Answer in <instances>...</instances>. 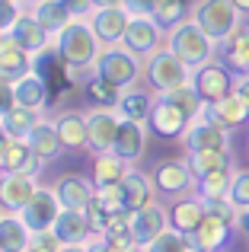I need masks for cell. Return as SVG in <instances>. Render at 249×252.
Instances as JSON below:
<instances>
[{
	"label": "cell",
	"instance_id": "obj_1",
	"mask_svg": "<svg viewBox=\"0 0 249 252\" xmlns=\"http://www.w3.org/2000/svg\"><path fill=\"white\" fill-rule=\"evenodd\" d=\"M99 51H102V42L96 38L87 16H74L55 35V55L61 58L64 70H83V74H90L96 67Z\"/></svg>",
	"mask_w": 249,
	"mask_h": 252
},
{
	"label": "cell",
	"instance_id": "obj_2",
	"mask_svg": "<svg viewBox=\"0 0 249 252\" xmlns=\"http://www.w3.org/2000/svg\"><path fill=\"white\" fill-rule=\"evenodd\" d=\"M166 45L176 51L179 61H186L188 70H195V67H201L205 61L218 58V42H214V38L208 35L192 16H188L186 23H179L176 29L166 32Z\"/></svg>",
	"mask_w": 249,
	"mask_h": 252
},
{
	"label": "cell",
	"instance_id": "obj_3",
	"mask_svg": "<svg viewBox=\"0 0 249 252\" xmlns=\"http://www.w3.org/2000/svg\"><path fill=\"white\" fill-rule=\"evenodd\" d=\"M192 19L218 45H224L227 38L246 23V16L237 10L233 0H195V3H192Z\"/></svg>",
	"mask_w": 249,
	"mask_h": 252
},
{
	"label": "cell",
	"instance_id": "obj_4",
	"mask_svg": "<svg viewBox=\"0 0 249 252\" xmlns=\"http://www.w3.org/2000/svg\"><path fill=\"white\" fill-rule=\"evenodd\" d=\"M96 74L109 80L115 90H128V86L141 83L144 77V58L128 51L124 45H102L99 58H96Z\"/></svg>",
	"mask_w": 249,
	"mask_h": 252
},
{
	"label": "cell",
	"instance_id": "obj_5",
	"mask_svg": "<svg viewBox=\"0 0 249 252\" xmlns=\"http://www.w3.org/2000/svg\"><path fill=\"white\" fill-rule=\"evenodd\" d=\"M188 77H192V70L186 67V61H179L176 58V51L169 48V45H163V48H156L154 55L144 58V86H150V90L160 96V93L173 90V86H182L188 83Z\"/></svg>",
	"mask_w": 249,
	"mask_h": 252
},
{
	"label": "cell",
	"instance_id": "obj_6",
	"mask_svg": "<svg viewBox=\"0 0 249 252\" xmlns=\"http://www.w3.org/2000/svg\"><path fill=\"white\" fill-rule=\"evenodd\" d=\"M188 83L195 86V93H198L201 102L214 105V102H220L224 96H230V93L237 90V74H233L220 58H211V61H205L201 67L192 70Z\"/></svg>",
	"mask_w": 249,
	"mask_h": 252
},
{
	"label": "cell",
	"instance_id": "obj_7",
	"mask_svg": "<svg viewBox=\"0 0 249 252\" xmlns=\"http://www.w3.org/2000/svg\"><path fill=\"white\" fill-rule=\"evenodd\" d=\"M182 147H186V154H192V150H233V131L224 128L205 109L188 122L186 134H182Z\"/></svg>",
	"mask_w": 249,
	"mask_h": 252
},
{
	"label": "cell",
	"instance_id": "obj_8",
	"mask_svg": "<svg viewBox=\"0 0 249 252\" xmlns=\"http://www.w3.org/2000/svg\"><path fill=\"white\" fill-rule=\"evenodd\" d=\"M122 45L128 51H134L137 58H147V55H154L156 48L166 45V29L156 23L154 13H134V16L128 19V29H124Z\"/></svg>",
	"mask_w": 249,
	"mask_h": 252
},
{
	"label": "cell",
	"instance_id": "obj_9",
	"mask_svg": "<svg viewBox=\"0 0 249 252\" xmlns=\"http://www.w3.org/2000/svg\"><path fill=\"white\" fill-rule=\"evenodd\" d=\"M150 179L156 185L160 201H173V198H182V195L195 191V176L186 160H160L154 166V172H150Z\"/></svg>",
	"mask_w": 249,
	"mask_h": 252
},
{
	"label": "cell",
	"instance_id": "obj_10",
	"mask_svg": "<svg viewBox=\"0 0 249 252\" xmlns=\"http://www.w3.org/2000/svg\"><path fill=\"white\" fill-rule=\"evenodd\" d=\"M122 115L115 105H96L87 109V128H90V154H102V150H112L115 134H119Z\"/></svg>",
	"mask_w": 249,
	"mask_h": 252
},
{
	"label": "cell",
	"instance_id": "obj_11",
	"mask_svg": "<svg viewBox=\"0 0 249 252\" xmlns=\"http://www.w3.org/2000/svg\"><path fill=\"white\" fill-rule=\"evenodd\" d=\"M6 35H10L16 45H23L32 58H42L45 51H55V35L38 23L32 10H23V16L13 23V29L6 32Z\"/></svg>",
	"mask_w": 249,
	"mask_h": 252
},
{
	"label": "cell",
	"instance_id": "obj_12",
	"mask_svg": "<svg viewBox=\"0 0 249 252\" xmlns=\"http://www.w3.org/2000/svg\"><path fill=\"white\" fill-rule=\"evenodd\" d=\"M233 236H237V223L220 220V217H214V214H205V220L188 236V243L198 252H227L233 246Z\"/></svg>",
	"mask_w": 249,
	"mask_h": 252
},
{
	"label": "cell",
	"instance_id": "obj_13",
	"mask_svg": "<svg viewBox=\"0 0 249 252\" xmlns=\"http://www.w3.org/2000/svg\"><path fill=\"white\" fill-rule=\"evenodd\" d=\"M38 185H42L38 176H29V172H0V208L19 214L32 201Z\"/></svg>",
	"mask_w": 249,
	"mask_h": 252
},
{
	"label": "cell",
	"instance_id": "obj_14",
	"mask_svg": "<svg viewBox=\"0 0 249 252\" xmlns=\"http://www.w3.org/2000/svg\"><path fill=\"white\" fill-rule=\"evenodd\" d=\"M19 214H23V220L29 223L32 233H45V230L55 227L58 214H61V201H58V195H55L51 185H38V191L32 195V201L26 204Z\"/></svg>",
	"mask_w": 249,
	"mask_h": 252
},
{
	"label": "cell",
	"instance_id": "obj_15",
	"mask_svg": "<svg viewBox=\"0 0 249 252\" xmlns=\"http://www.w3.org/2000/svg\"><path fill=\"white\" fill-rule=\"evenodd\" d=\"M188 122H192V118H188L186 112H179L176 105L163 102V99L156 96V105L147 118V131H150V137H160V141H182Z\"/></svg>",
	"mask_w": 249,
	"mask_h": 252
},
{
	"label": "cell",
	"instance_id": "obj_16",
	"mask_svg": "<svg viewBox=\"0 0 249 252\" xmlns=\"http://www.w3.org/2000/svg\"><path fill=\"white\" fill-rule=\"evenodd\" d=\"M147 141H150V131L144 122H131V118H122L119 125V134H115V144H112V154H119L124 163L137 166L147 154Z\"/></svg>",
	"mask_w": 249,
	"mask_h": 252
},
{
	"label": "cell",
	"instance_id": "obj_17",
	"mask_svg": "<svg viewBox=\"0 0 249 252\" xmlns=\"http://www.w3.org/2000/svg\"><path fill=\"white\" fill-rule=\"evenodd\" d=\"M87 19H90V26H93L96 38H99L102 45H122L131 13L124 10L122 3H115V6H96Z\"/></svg>",
	"mask_w": 249,
	"mask_h": 252
},
{
	"label": "cell",
	"instance_id": "obj_18",
	"mask_svg": "<svg viewBox=\"0 0 249 252\" xmlns=\"http://www.w3.org/2000/svg\"><path fill=\"white\" fill-rule=\"evenodd\" d=\"M55 236L61 240V246H87L93 240V227H90V217L83 208H61L55 220Z\"/></svg>",
	"mask_w": 249,
	"mask_h": 252
},
{
	"label": "cell",
	"instance_id": "obj_19",
	"mask_svg": "<svg viewBox=\"0 0 249 252\" xmlns=\"http://www.w3.org/2000/svg\"><path fill=\"white\" fill-rule=\"evenodd\" d=\"M208 208L205 201H201L198 195H182V198H173V201H166V217H169V227L179 230V233L192 236L195 230H198V223L205 220Z\"/></svg>",
	"mask_w": 249,
	"mask_h": 252
},
{
	"label": "cell",
	"instance_id": "obj_20",
	"mask_svg": "<svg viewBox=\"0 0 249 252\" xmlns=\"http://www.w3.org/2000/svg\"><path fill=\"white\" fill-rule=\"evenodd\" d=\"M55 195L61 201V208H87L96 195V185L90 176H80V172H64V176L55 179Z\"/></svg>",
	"mask_w": 249,
	"mask_h": 252
},
{
	"label": "cell",
	"instance_id": "obj_21",
	"mask_svg": "<svg viewBox=\"0 0 249 252\" xmlns=\"http://www.w3.org/2000/svg\"><path fill=\"white\" fill-rule=\"evenodd\" d=\"M55 128L61 137L64 150H87L90 147V128H87V112L83 109H64L55 115Z\"/></svg>",
	"mask_w": 249,
	"mask_h": 252
},
{
	"label": "cell",
	"instance_id": "obj_22",
	"mask_svg": "<svg viewBox=\"0 0 249 252\" xmlns=\"http://www.w3.org/2000/svg\"><path fill=\"white\" fill-rule=\"evenodd\" d=\"M166 227H169V217H166V204L163 201H154L141 211H131V236H134L137 246L160 236Z\"/></svg>",
	"mask_w": 249,
	"mask_h": 252
},
{
	"label": "cell",
	"instance_id": "obj_23",
	"mask_svg": "<svg viewBox=\"0 0 249 252\" xmlns=\"http://www.w3.org/2000/svg\"><path fill=\"white\" fill-rule=\"evenodd\" d=\"M45 166H48V163L38 160L26 137H13V141L6 144L3 157H0V172H29V176H42Z\"/></svg>",
	"mask_w": 249,
	"mask_h": 252
},
{
	"label": "cell",
	"instance_id": "obj_24",
	"mask_svg": "<svg viewBox=\"0 0 249 252\" xmlns=\"http://www.w3.org/2000/svg\"><path fill=\"white\" fill-rule=\"evenodd\" d=\"M122 191H124V208L128 211H141V208H147V204L160 201L154 179H150L144 169H137V166H131L128 176L122 179Z\"/></svg>",
	"mask_w": 249,
	"mask_h": 252
},
{
	"label": "cell",
	"instance_id": "obj_25",
	"mask_svg": "<svg viewBox=\"0 0 249 252\" xmlns=\"http://www.w3.org/2000/svg\"><path fill=\"white\" fill-rule=\"evenodd\" d=\"M156 105V93L150 90V86H128V90L119 93V102H115V109H119L122 118H131V122H144L147 125L150 112H154Z\"/></svg>",
	"mask_w": 249,
	"mask_h": 252
},
{
	"label": "cell",
	"instance_id": "obj_26",
	"mask_svg": "<svg viewBox=\"0 0 249 252\" xmlns=\"http://www.w3.org/2000/svg\"><path fill=\"white\" fill-rule=\"evenodd\" d=\"M35 61L38 58H32L29 51H26L23 45H16L10 35H0V77L19 80L23 74L35 70Z\"/></svg>",
	"mask_w": 249,
	"mask_h": 252
},
{
	"label": "cell",
	"instance_id": "obj_27",
	"mask_svg": "<svg viewBox=\"0 0 249 252\" xmlns=\"http://www.w3.org/2000/svg\"><path fill=\"white\" fill-rule=\"evenodd\" d=\"M32 240H35V233L23 220V214H10V211L0 214V246H3V252H29Z\"/></svg>",
	"mask_w": 249,
	"mask_h": 252
},
{
	"label": "cell",
	"instance_id": "obj_28",
	"mask_svg": "<svg viewBox=\"0 0 249 252\" xmlns=\"http://www.w3.org/2000/svg\"><path fill=\"white\" fill-rule=\"evenodd\" d=\"M218 58L233 74H249V23H243L224 45H218Z\"/></svg>",
	"mask_w": 249,
	"mask_h": 252
},
{
	"label": "cell",
	"instance_id": "obj_29",
	"mask_svg": "<svg viewBox=\"0 0 249 252\" xmlns=\"http://www.w3.org/2000/svg\"><path fill=\"white\" fill-rule=\"evenodd\" d=\"M26 141H29V147L35 150L38 160H45V163L58 160V157L64 154V144H61V137H58L55 118H42V122L29 131V137H26Z\"/></svg>",
	"mask_w": 249,
	"mask_h": 252
},
{
	"label": "cell",
	"instance_id": "obj_30",
	"mask_svg": "<svg viewBox=\"0 0 249 252\" xmlns=\"http://www.w3.org/2000/svg\"><path fill=\"white\" fill-rule=\"evenodd\" d=\"M205 109L211 112V115L218 118L224 128H230V131H240V128H246V125H249V102L240 96L237 90H233L230 96H224L220 102L205 105Z\"/></svg>",
	"mask_w": 249,
	"mask_h": 252
},
{
	"label": "cell",
	"instance_id": "obj_31",
	"mask_svg": "<svg viewBox=\"0 0 249 252\" xmlns=\"http://www.w3.org/2000/svg\"><path fill=\"white\" fill-rule=\"evenodd\" d=\"M128 169H131V163H124L119 154L102 150V154H93V172H90V179H93L96 189H106V185H119L128 176Z\"/></svg>",
	"mask_w": 249,
	"mask_h": 252
},
{
	"label": "cell",
	"instance_id": "obj_32",
	"mask_svg": "<svg viewBox=\"0 0 249 252\" xmlns=\"http://www.w3.org/2000/svg\"><path fill=\"white\" fill-rule=\"evenodd\" d=\"M13 93H16V105H26V109H45L48 105V83L38 70H29L19 80H13Z\"/></svg>",
	"mask_w": 249,
	"mask_h": 252
},
{
	"label": "cell",
	"instance_id": "obj_33",
	"mask_svg": "<svg viewBox=\"0 0 249 252\" xmlns=\"http://www.w3.org/2000/svg\"><path fill=\"white\" fill-rule=\"evenodd\" d=\"M233 172H237V166H224V169H214V172H205V176H198V179H195V195H198L201 201L230 198Z\"/></svg>",
	"mask_w": 249,
	"mask_h": 252
},
{
	"label": "cell",
	"instance_id": "obj_34",
	"mask_svg": "<svg viewBox=\"0 0 249 252\" xmlns=\"http://www.w3.org/2000/svg\"><path fill=\"white\" fill-rule=\"evenodd\" d=\"M29 10L35 13V19L51 32V35H58V32L74 19V13H70V6L64 3V0H38V3H32Z\"/></svg>",
	"mask_w": 249,
	"mask_h": 252
},
{
	"label": "cell",
	"instance_id": "obj_35",
	"mask_svg": "<svg viewBox=\"0 0 249 252\" xmlns=\"http://www.w3.org/2000/svg\"><path fill=\"white\" fill-rule=\"evenodd\" d=\"M186 163L195 179L205 176V172L224 169V166H237L233 163V150H192V154H186Z\"/></svg>",
	"mask_w": 249,
	"mask_h": 252
},
{
	"label": "cell",
	"instance_id": "obj_36",
	"mask_svg": "<svg viewBox=\"0 0 249 252\" xmlns=\"http://www.w3.org/2000/svg\"><path fill=\"white\" fill-rule=\"evenodd\" d=\"M80 86H83V99L90 102V109H96V105H115L119 102V93H122V90H115L109 80H102L96 70H90Z\"/></svg>",
	"mask_w": 249,
	"mask_h": 252
},
{
	"label": "cell",
	"instance_id": "obj_37",
	"mask_svg": "<svg viewBox=\"0 0 249 252\" xmlns=\"http://www.w3.org/2000/svg\"><path fill=\"white\" fill-rule=\"evenodd\" d=\"M42 109H26V105H13L3 115V128L10 137H29V131L42 122Z\"/></svg>",
	"mask_w": 249,
	"mask_h": 252
},
{
	"label": "cell",
	"instance_id": "obj_38",
	"mask_svg": "<svg viewBox=\"0 0 249 252\" xmlns=\"http://www.w3.org/2000/svg\"><path fill=\"white\" fill-rule=\"evenodd\" d=\"M160 99H163V102H169V105H176L179 112H186L188 118H195V115H201V112H205V102L198 99V93H195L192 83L173 86V90L160 93Z\"/></svg>",
	"mask_w": 249,
	"mask_h": 252
},
{
	"label": "cell",
	"instance_id": "obj_39",
	"mask_svg": "<svg viewBox=\"0 0 249 252\" xmlns=\"http://www.w3.org/2000/svg\"><path fill=\"white\" fill-rule=\"evenodd\" d=\"M192 3L195 0H156L154 16H156V23L169 32V29H176L179 23H186V19L192 16Z\"/></svg>",
	"mask_w": 249,
	"mask_h": 252
},
{
	"label": "cell",
	"instance_id": "obj_40",
	"mask_svg": "<svg viewBox=\"0 0 249 252\" xmlns=\"http://www.w3.org/2000/svg\"><path fill=\"white\" fill-rule=\"evenodd\" d=\"M186 249H192L188 236L179 233V230H173V227H166L160 236H154L150 243L141 246V252H186Z\"/></svg>",
	"mask_w": 249,
	"mask_h": 252
},
{
	"label": "cell",
	"instance_id": "obj_41",
	"mask_svg": "<svg viewBox=\"0 0 249 252\" xmlns=\"http://www.w3.org/2000/svg\"><path fill=\"white\" fill-rule=\"evenodd\" d=\"M230 201L237 211L249 208V169H237L233 172V185H230Z\"/></svg>",
	"mask_w": 249,
	"mask_h": 252
},
{
	"label": "cell",
	"instance_id": "obj_42",
	"mask_svg": "<svg viewBox=\"0 0 249 252\" xmlns=\"http://www.w3.org/2000/svg\"><path fill=\"white\" fill-rule=\"evenodd\" d=\"M83 211H87V217H90V227H93V233L102 236V230H106V223H109V217H112V211H109L106 204L99 201V195H93V201H90Z\"/></svg>",
	"mask_w": 249,
	"mask_h": 252
},
{
	"label": "cell",
	"instance_id": "obj_43",
	"mask_svg": "<svg viewBox=\"0 0 249 252\" xmlns=\"http://www.w3.org/2000/svg\"><path fill=\"white\" fill-rule=\"evenodd\" d=\"M23 10H26V6L19 3V0H0V32H3V35L13 29L16 19L23 16Z\"/></svg>",
	"mask_w": 249,
	"mask_h": 252
},
{
	"label": "cell",
	"instance_id": "obj_44",
	"mask_svg": "<svg viewBox=\"0 0 249 252\" xmlns=\"http://www.w3.org/2000/svg\"><path fill=\"white\" fill-rule=\"evenodd\" d=\"M205 208H208V214L220 217V220L237 223V214H240V211L233 208V201H230V198H214V201H205Z\"/></svg>",
	"mask_w": 249,
	"mask_h": 252
},
{
	"label": "cell",
	"instance_id": "obj_45",
	"mask_svg": "<svg viewBox=\"0 0 249 252\" xmlns=\"http://www.w3.org/2000/svg\"><path fill=\"white\" fill-rule=\"evenodd\" d=\"M99 201L106 204L109 211H122L124 208V191H122V182L119 185H106V189H96Z\"/></svg>",
	"mask_w": 249,
	"mask_h": 252
},
{
	"label": "cell",
	"instance_id": "obj_46",
	"mask_svg": "<svg viewBox=\"0 0 249 252\" xmlns=\"http://www.w3.org/2000/svg\"><path fill=\"white\" fill-rule=\"evenodd\" d=\"M61 240L55 236V230H45V233H35V240H32V249L29 252H61Z\"/></svg>",
	"mask_w": 249,
	"mask_h": 252
},
{
	"label": "cell",
	"instance_id": "obj_47",
	"mask_svg": "<svg viewBox=\"0 0 249 252\" xmlns=\"http://www.w3.org/2000/svg\"><path fill=\"white\" fill-rule=\"evenodd\" d=\"M16 105V93H13V80H6V77H0V118L6 115V112Z\"/></svg>",
	"mask_w": 249,
	"mask_h": 252
},
{
	"label": "cell",
	"instance_id": "obj_48",
	"mask_svg": "<svg viewBox=\"0 0 249 252\" xmlns=\"http://www.w3.org/2000/svg\"><path fill=\"white\" fill-rule=\"evenodd\" d=\"M122 6L134 16V13H154L156 0H122Z\"/></svg>",
	"mask_w": 249,
	"mask_h": 252
},
{
	"label": "cell",
	"instance_id": "obj_49",
	"mask_svg": "<svg viewBox=\"0 0 249 252\" xmlns=\"http://www.w3.org/2000/svg\"><path fill=\"white\" fill-rule=\"evenodd\" d=\"M64 3L70 6L74 16H90V13H93V0H64Z\"/></svg>",
	"mask_w": 249,
	"mask_h": 252
},
{
	"label": "cell",
	"instance_id": "obj_50",
	"mask_svg": "<svg viewBox=\"0 0 249 252\" xmlns=\"http://www.w3.org/2000/svg\"><path fill=\"white\" fill-rule=\"evenodd\" d=\"M237 233H240V236H246V240H249V208H246V211H240V214H237Z\"/></svg>",
	"mask_w": 249,
	"mask_h": 252
},
{
	"label": "cell",
	"instance_id": "obj_51",
	"mask_svg": "<svg viewBox=\"0 0 249 252\" xmlns=\"http://www.w3.org/2000/svg\"><path fill=\"white\" fill-rule=\"evenodd\" d=\"M237 93L249 102V74H237Z\"/></svg>",
	"mask_w": 249,
	"mask_h": 252
},
{
	"label": "cell",
	"instance_id": "obj_52",
	"mask_svg": "<svg viewBox=\"0 0 249 252\" xmlns=\"http://www.w3.org/2000/svg\"><path fill=\"white\" fill-rule=\"evenodd\" d=\"M13 137L6 134V128H3V118H0V157H3V150H6V144H10Z\"/></svg>",
	"mask_w": 249,
	"mask_h": 252
},
{
	"label": "cell",
	"instance_id": "obj_53",
	"mask_svg": "<svg viewBox=\"0 0 249 252\" xmlns=\"http://www.w3.org/2000/svg\"><path fill=\"white\" fill-rule=\"evenodd\" d=\"M233 3H237V10L243 13V16L249 19V0H233Z\"/></svg>",
	"mask_w": 249,
	"mask_h": 252
},
{
	"label": "cell",
	"instance_id": "obj_54",
	"mask_svg": "<svg viewBox=\"0 0 249 252\" xmlns=\"http://www.w3.org/2000/svg\"><path fill=\"white\" fill-rule=\"evenodd\" d=\"M115 3H122V0H93V10L96 6H115Z\"/></svg>",
	"mask_w": 249,
	"mask_h": 252
},
{
	"label": "cell",
	"instance_id": "obj_55",
	"mask_svg": "<svg viewBox=\"0 0 249 252\" xmlns=\"http://www.w3.org/2000/svg\"><path fill=\"white\" fill-rule=\"evenodd\" d=\"M61 252H87V246H64Z\"/></svg>",
	"mask_w": 249,
	"mask_h": 252
},
{
	"label": "cell",
	"instance_id": "obj_56",
	"mask_svg": "<svg viewBox=\"0 0 249 252\" xmlns=\"http://www.w3.org/2000/svg\"><path fill=\"white\" fill-rule=\"evenodd\" d=\"M186 252H198V249H186Z\"/></svg>",
	"mask_w": 249,
	"mask_h": 252
},
{
	"label": "cell",
	"instance_id": "obj_57",
	"mask_svg": "<svg viewBox=\"0 0 249 252\" xmlns=\"http://www.w3.org/2000/svg\"><path fill=\"white\" fill-rule=\"evenodd\" d=\"M0 214H3V208H0Z\"/></svg>",
	"mask_w": 249,
	"mask_h": 252
},
{
	"label": "cell",
	"instance_id": "obj_58",
	"mask_svg": "<svg viewBox=\"0 0 249 252\" xmlns=\"http://www.w3.org/2000/svg\"><path fill=\"white\" fill-rule=\"evenodd\" d=\"M0 252H3V246H0Z\"/></svg>",
	"mask_w": 249,
	"mask_h": 252
},
{
	"label": "cell",
	"instance_id": "obj_59",
	"mask_svg": "<svg viewBox=\"0 0 249 252\" xmlns=\"http://www.w3.org/2000/svg\"><path fill=\"white\" fill-rule=\"evenodd\" d=\"M0 35H3V32H0Z\"/></svg>",
	"mask_w": 249,
	"mask_h": 252
},
{
	"label": "cell",
	"instance_id": "obj_60",
	"mask_svg": "<svg viewBox=\"0 0 249 252\" xmlns=\"http://www.w3.org/2000/svg\"><path fill=\"white\" fill-rule=\"evenodd\" d=\"M19 3H23V0H19Z\"/></svg>",
	"mask_w": 249,
	"mask_h": 252
}]
</instances>
